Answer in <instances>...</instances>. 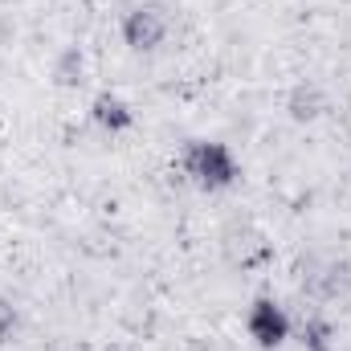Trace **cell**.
I'll list each match as a JSON object with an SVG mask.
<instances>
[{
	"label": "cell",
	"instance_id": "1",
	"mask_svg": "<svg viewBox=\"0 0 351 351\" xmlns=\"http://www.w3.org/2000/svg\"><path fill=\"white\" fill-rule=\"evenodd\" d=\"M184 176L196 188H204V192H221V188L237 184L241 168H237V160H233V152L225 143H217V139H192L184 147Z\"/></svg>",
	"mask_w": 351,
	"mask_h": 351
},
{
	"label": "cell",
	"instance_id": "2",
	"mask_svg": "<svg viewBox=\"0 0 351 351\" xmlns=\"http://www.w3.org/2000/svg\"><path fill=\"white\" fill-rule=\"evenodd\" d=\"M172 33V16L164 4H135L127 16H123V41L135 49V53H152L168 41Z\"/></svg>",
	"mask_w": 351,
	"mask_h": 351
},
{
	"label": "cell",
	"instance_id": "3",
	"mask_svg": "<svg viewBox=\"0 0 351 351\" xmlns=\"http://www.w3.org/2000/svg\"><path fill=\"white\" fill-rule=\"evenodd\" d=\"M245 331L258 348H282L290 339V315L274 302V298H254L250 315H245Z\"/></svg>",
	"mask_w": 351,
	"mask_h": 351
},
{
	"label": "cell",
	"instance_id": "4",
	"mask_svg": "<svg viewBox=\"0 0 351 351\" xmlns=\"http://www.w3.org/2000/svg\"><path fill=\"white\" fill-rule=\"evenodd\" d=\"M94 123L106 127L110 135H119V131H127V127L135 123V114H131V106H127L123 98H114V94H98V98H94Z\"/></svg>",
	"mask_w": 351,
	"mask_h": 351
},
{
	"label": "cell",
	"instance_id": "5",
	"mask_svg": "<svg viewBox=\"0 0 351 351\" xmlns=\"http://www.w3.org/2000/svg\"><path fill=\"white\" fill-rule=\"evenodd\" d=\"M16 327H21V315H16V306H12L8 298H0V343H8V339L16 335Z\"/></svg>",
	"mask_w": 351,
	"mask_h": 351
},
{
	"label": "cell",
	"instance_id": "6",
	"mask_svg": "<svg viewBox=\"0 0 351 351\" xmlns=\"http://www.w3.org/2000/svg\"><path fill=\"white\" fill-rule=\"evenodd\" d=\"M306 335H311V348L315 351H327V327H323V323H311Z\"/></svg>",
	"mask_w": 351,
	"mask_h": 351
}]
</instances>
